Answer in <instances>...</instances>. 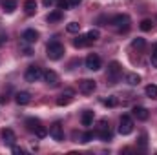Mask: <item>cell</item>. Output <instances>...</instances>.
I'll list each match as a JSON object with an SVG mask.
<instances>
[{
  "label": "cell",
  "instance_id": "6da1fadb",
  "mask_svg": "<svg viewBox=\"0 0 157 155\" xmlns=\"http://www.w3.org/2000/svg\"><path fill=\"white\" fill-rule=\"evenodd\" d=\"M46 55H48L49 60H59V59L64 55V46H62L59 40H51V42H48V46H46Z\"/></svg>",
  "mask_w": 157,
  "mask_h": 155
},
{
  "label": "cell",
  "instance_id": "7a4b0ae2",
  "mask_svg": "<svg viewBox=\"0 0 157 155\" xmlns=\"http://www.w3.org/2000/svg\"><path fill=\"white\" fill-rule=\"evenodd\" d=\"M110 22H112V26H113L117 31H121V33H126V31L130 29V24H132L130 17L124 15V13H122V15H115Z\"/></svg>",
  "mask_w": 157,
  "mask_h": 155
},
{
  "label": "cell",
  "instance_id": "3957f363",
  "mask_svg": "<svg viewBox=\"0 0 157 155\" xmlns=\"http://www.w3.org/2000/svg\"><path fill=\"white\" fill-rule=\"evenodd\" d=\"M132 131H133V120H132V117L122 115L121 120H119V133L121 135H130Z\"/></svg>",
  "mask_w": 157,
  "mask_h": 155
},
{
  "label": "cell",
  "instance_id": "277c9868",
  "mask_svg": "<svg viewBox=\"0 0 157 155\" xmlns=\"http://www.w3.org/2000/svg\"><path fill=\"white\" fill-rule=\"evenodd\" d=\"M121 73H122V68H121V64H119V62L113 60V62H110V64H108V73H106V75H108V80H110L112 84H115V82L119 80Z\"/></svg>",
  "mask_w": 157,
  "mask_h": 155
},
{
  "label": "cell",
  "instance_id": "5b68a950",
  "mask_svg": "<svg viewBox=\"0 0 157 155\" xmlns=\"http://www.w3.org/2000/svg\"><path fill=\"white\" fill-rule=\"evenodd\" d=\"M42 75H44V71L40 70V66H29L26 70V73H24V78L28 82H37V80L42 78Z\"/></svg>",
  "mask_w": 157,
  "mask_h": 155
},
{
  "label": "cell",
  "instance_id": "8992f818",
  "mask_svg": "<svg viewBox=\"0 0 157 155\" xmlns=\"http://www.w3.org/2000/svg\"><path fill=\"white\" fill-rule=\"evenodd\" d=\"M97 135L102 139V141H112V131H110V124L108 120H99V126H97Z\"/></svg>",
  "mask_w": 157,
  "mask_h": 155
},
{
  "label": "cell",
  "instance_id": "52a82bcc",
  "mask_svg": "<svg viewBox=\"0 0 157 155\" xmlns=\"http://www.w3.org/2000/svg\"><path fill=\"white\" fill-rule=\"evenodd\" d=\"M95 88H97V84H95V80H91V78H82V80L78 82V91L84 93V95H91V93L95 91Z\"/></svg>",
  "mask_w": 157,
  "mask_h": 155
},
{
  "label": "cell",
  "instance_id": "ba28073f",
  "mask_svg": "<svg viewBox=\"0 0 157 155\" xmlns=\"http://www.w3.org/2000/svg\"><path fill=\"white\" fill-rule=\"evenodd\" d=\"M101 66H102V62H101V57H99L97 53H90V55L86 57V68H88V70L97 71V70H101Z\"/></svg>",
  "mask_w": 157,
  "mask_h": 155
},
{
  "label": "cell",
  "instance_id": "9c48e42d",
  "mask_svg": "<svg viewBox=\"0 0 157 155\" xmlns=\"http://www.w3.org/2000/svg\"><path fill=\"white\" fill-rule=\"evenodd\" d=\"M42 78H44V82L49 86V88H57L59 86V82H60V78H59V75L53 71V70H48V71H44V75H42Z\"/></svg>",
  "mask_w": 157,
  "mask_h": 155
},
{
  "label": "cell",
  "instance_id": "30bf717a",
  "mask_svg": "<svg viewBox=\"0 0 157 155\" xmlns=\"http://www.w3.org/2000/svg\"><path fill=\"white\" fill-rule=\"evenodd\" d=\"M49 135L57 141V142H60L62 139H64V131H62V124L60 122H53L51 126H49Z\"/></svg>",
  "mask_w": 157,
  "mask_h": 155
},
{
  "label": "cell",
  "instance_id": "8fae6325",
  "mask_svg": "<svg viewBox=\"0 0 157 155\" xmlns=\"http://www.w3.org/2000/svg\"><path fill=\"white\" fill-rule=\"evenodd\" d=\"M15 141H17V137H15L13 130H9V128L2 130V142H4L6 146H13V144H15Z\"/></svg>",
  "mask_w": 157,
  "mask_h": 155
},
{
  "label": "cell",
  "instance_id": "7c38bea8",
  "mask_svg": "<svg viewBox=\"0 0 157 155\" xmlns=\"http://www.w3.org/2000/svg\"><path fill=\"white\" fill-rule=\"evenodd\" d=\"M37 40H39V33L35 29H26L22 33V42L24 44H35Z\"/></svg>",
  "mask_w": 157,
  "mask_h": 155
},
{
  "label": "cell",
  "instance_id": "4fadbf2b",
  "mask_svg": "<svg viewBox=\"0 0 157 155\" xmlns=\"http://www.w3.org/2000/svg\"><path fill=\"white\" fill-rule=\"evenodd\" d=\"M73 100V89H66L59 99H57V104L59 106H66V104H70Z\"/></svg>",
  "mask_w": 157,
  "mask_h": 155
},
{
  "label": "cell",
  "instance_id": "5bb4252c",
  "mask_svg": "<svg viewBox=\"0 0 157 155\" xmlns=\"http://www.w3.org/2000/svg\"><path fill=\"white\" fill-rule=\"evenodd\" d=\"M15 100H17V104L26 106V104H29V102H31V95H29L28 91H18V93L15 95Z\"/></svg>",
  "mask_w": 157,
  "mask_h": 155
},
{
  "label": "cell",
  "instance_id": "9a60e30c",
  "mask_svg": "<svg viewBox=\"0 0 157 155\" xmlns=\"http://www.w3.org/2000/svg\"><path fill=\"white\" fill-rule=\"evenodd\" d=\"M133 115L137 117V120H146L150 113H148L146 108H143V106H135V108H133Z\"/></svg>",
  "mask_w": 157,
  "mask_h": 155
},
{
  "label": "cell",
  "instance_id": "2e32d148",
  "mask_svg": "<svg viewBox=\"0 0 157 155\" xmlns=\"http://www.w3.org/2000/svg\"><path fill=\"white\" fill-rule=\"evenodd\" d=\"M62 17H64V13H62L60 9H55V11H51V13H49V15L46 17V20H48V22L51 24V22H59V20L62 18Z\"/></svg>",
  "mask_w": 157,
  "mask_h": 155
},
{
  "label": "cell",
  "instance_id": "e0dca14e",
  "mask_svg": "<svg viewBox=\"0 0 157 155\" xmlns=\"http://www.w3.org/2000/svg\"><path fill=\"white\" fill-rule=\"evenodd\" d=\"M80 122H82V126H91L93 124V112L86 110L82 113V117H80Z\"/></svg>",
  "mask_w": 157,
  "mask_h": 155
},
{
  "label": "cell",
  "instance_id": "ac0fdd59",
  "mask_svg": "<svg viewBox=\"0 0 157 155\" xmlns=\"http://www.w3.org/2000/svg\"><path fill=\"white\" fill-rule=\"evenodd\" d=\"M39 126H42L39 119H33V117H31V119H26V128H28L29 131H33V133H35Z\"/></svg>",
  "mask_w": 157,
  "mask_h": 155
},
{
  "label": "cell",
  "instance_id": "d6986e66",
  "mask_svg": "<svg viewBox=\"0 0 157 155\" xmlns=\"http://www.w3.org/2000/svg\"><path fill=\"white\" fill-rule=\"evenodd\" d=\"M35 9H37V0H26V2H24V11H26V15H33Z\"/></svg>",
  "mask_w": 157,
  "mask_h": 155
},
{
  "label": "cell",
  "instance_id": "ffe728a7",
  "mask_svg": "<svg viewBox=\"0 0 157 155\" xmlns=\"http://www.w3.org/2000/svg\"><path fill=\"white\" fill-rule=\"evenodd\" d=\"M17 4H18L17 0H4V2H2V7H4L6 13H13V11L17 9Z\"/></svg>",
  "mask_w": 157,
  "mask_h": 155
},
{
  "label": "cell",
  "instance_id": "44dd1931",
  "mask_svg": "<svg viewBox=\"0 0 157 155\" xmlns=\"http://www.w3.org/2000/svg\"><path fill=\"white\" fill-rule=\"evenodd\" d=\"M73 46H75V47H86V46H90L88 37H86V35H78L77 39H73Z\"/></svg>",
  "mask_w": 157,
  "mask_h": 155
},
{
  "label": "cell",
  "instance_id": "7402d4cb",
  "mask_svg": "<svg viewBox=\"0 0 157 155\" xmlns=\"http://www.w3.org/2000/svg\"><path fill=\"white\" fill-rule=\"evenodd\" d=\"M126 82H128L130 86H137V84L141 82V77H139L137 73H128V75H126Z\"/></svg>",
  "mask_w": 157,
  "mask_h": 155
},
{
  "label": "cell",
  "instance_id": "603a6c76",
  "mask_svg": "<svg viewBox=\"0 0 157 155\" xmlns=\"http://www.w3.org/2000/svg\"><path fill=\"white\" fill-rule=\"evenodd\" d=\"M144 93H146V97H150V99H155V97H157V86H155V84H150V86H146Z\"/></svg>",
  "mask_w": 157,
  "mask_h": 155
},
{
  "label": "cell",
  "instance_id": "cb8c5ba5",
  "mask_svg": "<svg viewBox=\"0 0 157 155\" xmlns=\"http://www.w3.org/2000/svg\"><path fill=\"white\" fill-rule=\"evenodd\" d=\"M146 146H148V135L146 133H141L139 135V148L141 150H146Z\"/></svg>",
  "mask_w": 157,
  "mask_h": 155
},
{
  "label": "cell",
  "instance_id": "d4e9b609",
  "mask_svg": "<svg viewBox=\"0 0 157 155\" xmlns=\"http://www.w3.org/2000/svg\"><path fill=\"white\" fill-rule=\"evenodd\" d=\"M66 29H68V33H78L80 31V24L78 22H70L66 26Z\"/></svg>",
  "mask_w": 157,
  "mask_h": 155
},
{
  "label": "cell",
  "instance_id": "484cf974",
  "mask_svg": "<svg viewBox=\"0 0 157 155\" xmlns=\"http://www.w3.org/2000/svg\"><path fill=\"white\" fill-rule=\"evenodd\" d=\"M152 28H154V22H152V20L144 18V20L141 22V29H143V31H152Z\"/></svg>",
  "mask_w": 157,
  "mask_h": 155
},
{
  "label": "cell",
  "instance_id": "4316f807",
  "mask_svg": "<svg viewBox=\"0 0 157 155\" xmlns=\"http://www.w3.org/2000/svg\"><path fill=\"white\" fill-rule=\"evenodd\" d=\"M88 42L91 44V42H95V40H99V31L97 29H91V31H88Z\"/></svg>",
  "mask_w": 157,
  "mask_h": 155
},
{
  "label": "cell",
  "instance_id": "83f0119b",
  "mask_svg": "<svg viewBox=\"0 0 157 155\" xmlns=\"http://www.w3.org/2000/svg\"><path fill=\"white\" fill-rule=\"evenodd\" d=\"M104 106H108V108L117 106V99H115V97H108V99H104Z\"/></svg>",
  "mask_w": 157,
  "mask_h": 155
},
{
  "label": "cell",
  "instance_id": "f1b7e54d",
  "mask_svg": "<svg viewBox=\"0 0 157 155\" xmlns=\"http://www.w3.org/2000/svg\"><path fill=\"white\" fill-rule=\"evenodd\" d=\"M55 4H57V9H60V11H62V9H68V6H70V0H57Z\"/></svg>",
  "mask_w": 157,
  "mask_h": 155
},
{
  "label": "cell",
  "instance_id": "f546056e",
  "mask_svg": "<svg viewBox=\"0 0 157 155\" xmlns=\"http://www.w3.org/2000/svg\"><path fill=\"white\" fill-rule=\"evenodd\" d=\"M144 44H146L144 39H135L133 42H132V46H133V47H137V49H143V47H144Z\"/></svg>",
  "mask_w": 157,
  "mask_h": 155
},
{
  "label": "cell",
  "instance_id": "4dcf8cb0",
  "mask_svg": "<svg viewBox=\"0 0 157 155\" xmlns=\"http://www.w3.org/2000/svg\"><path fill=\"white\" fill-rule=\"evenodd\" d=\"M35 135H37L39 139H42V137H46V135H48V130H46L44 126H39V128H37V131H35Z\"/></svg>",
  "mask_w": 157,
  "mask_h": 155
},
{
  "label": "cell",
  "instance_id": "1f68e13d",
  "mask_svg": "<svg viewBox=\"0 0 157 155\" xmlns=\"http://www.w3.org/2000/svg\"><path fill=\"white\" fill-rule=\"evenodd\" d=\"M93 135H95L93 131H88V133H84V135H82V141H80V142H90V141L93 139Z\"/></svg>",
  "mask_w": 157,
  "mask_h": 155
},
{
  "label": "cell",
  "instance_id": "d6a6232c",
  "mask_svg": "<svg viewBox=\"0 0 157 155\" xmlns=\"http://www.w3.org/2000/svg\"><path fill=\"white\" fill-rule=\"evenodd\" d=\"M152 66H154V68H157V53H155V51L152 53Z\"/></svg>",
  "mask_w": 157,
  "mask_h": 155
},
{
  "label": "cell",
  "instance_id": "836d02e7",
  "mask_svg": "<svg viewBox=\"0 0 157 155\" xmlns=\"http://www.w3.org/2000/svg\"><path fill=\"white\" fill-rule=\"evenodd\" d=\"M55 2H57V0H42V4H44L46 7H49V6H53Z\"/></svg>",
  "mask_w": 157,
  "mask_h": 155
},
{
  "label": "cell",
  "instance_id": "e575fe53",
  "mask_svg": "<svg viewBox=\"0 0 157 155\" xmlns=\"http://www.w3.org/2000/svg\"><path fill=\"white\" fill-rule=\"evenodd\" d=\"M82 0H70V6H78Z\"/></svg>",
  "mask_w": 157,
  "mask_h": 155
},
{
  "label": "cell",
  "instance_id": "d590c367",
  "mask_svg": "<svg viewBox=\"0 0 157 155\" xmlns=\"http://www.w3.org/2000/svg\"><path fill=\"white\" fill-rule=\"evenodd\" d=\"M13 153H22V150H20V148H17V146L13 144Z\"/></svg>",
  "mask_w": 157,
  "mask_h": 155
},
{
  "label": "cell",
  "instance_id": "8d00e7d4",
  "mask_svg": "<svg viewBox=\"0 0 157 155\" xmlns=\"http://www.w3.org/2000/svg\"><path fill=\"white\" fill-rule=\"evenodd\" d=\"M6 100H7V97H0V104H4Z\"/></svg>",
  "mask_w": 157,
  "mask_h": 155
},
{
  "label": "cell",
  "instance_id": "74e56055",
  "mask_svg": "<svg viewBox=\"0 0 157 155\" xmlns=\"http://www.w3.org/2000/svg\"><path fill=\"white\" fill-rule=\"evenodd\" d=\"M154 51H155V53H157V44H155V47H154Z\"/></svg>",
  "mask_w": 157,
  "mask_h": 155
}]
</instances>
